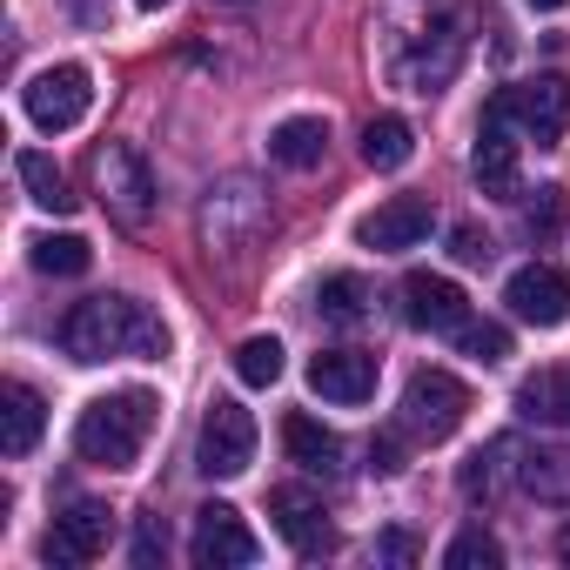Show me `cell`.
I'll use <instances>...</instances> for the list:
<instances>
[{"mask_svg": "<svg viewBox=\"0 0 570 570\" xmlns=\"http://www.w3.org/2000/svg\"><path fill=\"white\" fill-rule=\"evenodd\" d=\"M61 350L75 363H115V356L155 363V356H168V323L148 303H135V296H88V303L68 309Z\"/></svg>", "mask_w": 570, "mask_h": 570, "instance_id": "cell-1", "label": "cell"}, {"mask_svg": "<svg viewBox=\"0 0 570 570\" xmlns=\"http://www.w3.org/2000/svg\"><path fill=\"white\" fill-rule=\"evenodd\" d=\"M155 390H115V396H95L81 416H75V456L95 463V470H135V456L148 450V430H155Z\"/></svg>", "mask_w": 570, "mask_h": 570, "instance_id": "cell-2", "label": "cell"}, {"mask_svg": "<svg viewBox=\"0 0 570 570\" xmlns=\"http://www.w3.org/2000/svg\"><path fill=\"white\" fill-rule=\"evenodd\" d=\"M95 195H101V215L115 222V228H128V235H141L148 222H155V168L128 148V141H108L101 155H95Z\"/></svg>", "mask_w": 570, "mask_h": 570, "instance_id": "cell-3", "label": "cell"}, {"mask_svg": "<svg viewBox=\"0 0 570 570\" xmlns=\"http://www.w3.org/2000/svg\"><path fill=\"white\" fill-rule=\"evenodd\" d=\"M470 416V390L450 376V370H416L403 383V410H396V430L410 443H443L456 436V423Z\"/></svg>", "mask_w": 570, "mask_h": 570, "instance_id": "cell-4", "label": "cell"}, {"mask_svg": "<svg viewBox=\"0 0 570 570\" xmlns=\"http://www.w3.org/2000/svg\"><path fill=\"white\" fill-rule=\"evenodd\" d=\"M21 108H28V121H35L41 135H68V128H81V115L95 108V75H88L81 61H55V68H41V75L21 88Z\"/></svg>", "mask_w": 570, "mask_h": 570, "instance_id": "cell-5", "label": "cell"}, {"mask_svg": "<svg viewBox=\"0 0 570 570\" xmlns=\"http://www.w3.org/2000/svg\"><path fill=\"white\" fill-rule=\"evenodd\" d=\"M255 463V416L235 403V396H215L208 416H202V436H195V470L202 476H242Z\"/></svg>", "mask_w": 570, "mask_h": 570, "instance_id": "cell-6", "label": "cell"}, {"mask_svg": "<svg viewBox=\"0 0 570 570\" xmlns=\"http://www.w3.org/2000/svg\"><path fill=\"white\" fill-rule=\"evenodd\" d=\"M483 121H517L530 141H557L570 128V81L563 75H537V81H517L490 101Z\"/></svg>", "mask_w": 570, "mask_h": 570, "instance_id": "cell-7", "label": "cell"}, {"mask_svg": "<svg viewBox=\"0 0 570 570\" xmlns=\"http://www.w3.org/2000/svg\"><path fill=\"white\" fill-rule=\"evenodd\" d=\"M268 228V202L255 195V181H222V188H208V202H202V242L208 248H248L255 235Z\"/></svg>", "mask_w": 570, "mask_h": 570, "instance_id": "cell-8", "label": "cell"}, {"mask_svg": "<svg viewBox=\"0 0 570 570\" xmlns=\"http://www.w3.org/2000/svg\"><path fill=\"white\" fill-rule=\"evenodd\" d=\"M188 557H195V570H248V563L262 557V543H255V530L242 523L235 503H202V510H195V543H188Z\"/></svg>", "mask_w": 570, "mask_h": 570, "instance_id": "cell-9", "label": "cell"}, {"mask_svg": "<svg viewBox=\"0 0 570 570\" xmlns=\"http://www.w3.org/2000/svg\"><path fill=\"white\" fill-rule=\"evenodd\" d=\"M108 537H115V510H108V503H75V510L55 517V530L41 537V563H48V570H81V563H95V557L108 550Z\"/></svg>", "mask_w": 570, "mask_h": 570, "instance_id": "cell-10", "label": "cell"}, {"mask_svg": "<svg viewBox=\"0 0 570 570\" xmlns=\"http://www.w3.org/2000/svg\"><path fill=\"white\" fill-rule=\"evenodd\" d=\"M430 228H436V208H430L423 195H390V202H376V208L356 222V242L376 248V255H403V248H423Z\"/></svg>", "mask_w": 570, "mask_h": 570, "instance_id": "cell-11", "label": "cell"}, {"mask_svg": "<svg viewBox=\"0 0 570 570\" xmlns=\"http://www.w3.org/2000/svg\"><path fill=\"white\" fill-rule=\"evenodd\" d=\"M403 323H410V330H430V336H456V330L470 323V296L456 289L450 275L410 268V275H403Z\"/></svg>", "mask_w": 570, "mask_h": 570, "instance_id": "cell-12", "label": "cell"}, {"mask_svg": "<svg viewBox=\"0 0 570 570\" xmlns=\"http://www.w3.org/2000/svg\"><path fill=\"white\" fill-rule=\"evenodd\" d=\"M268 517H275L282 543H289L296 557H323V550H336L330 510H323V497H316V490H303V483H282V490H268Z\"/></svg>", "mask_w": 570, "mask_h": 570, "instance_id": "cell-13", "label": "cell"}, {"mask_svg": "<svg viewBox=\"0 0 570 570\" xmlns=\"http://www.w3.org/2000/svg\"><path fill=\"white\" fill-rule=\"evenodd\" d=\"M503 303H510V316H517V323L557 330V323L570 316V275H563V268H550V262H530V268H517V275L503 282Z\"/></svg>", "mask_w": 570, "mask_h": 570, "instance_id": "cell-14", "label": "cell"}, {"mask_svg": "<svg viewBox=\"0 0 570 570\" xmlns=\"http://www.w3.org/2000/svg\"><path fill=\"white\" fill-rule=\"evenodd\" d=\"M303 376L323 403H370L376 396V356L370 350H316Z\"/></svg>", "mask_w": 570, "mask_h": 570, "instance_id": "cell-15", "label": "cell"}, {"mask_svg": "<svg viewBox=\"0 0 570 570\" xmlns=\"http://www.w3.org/2000/svg\"><path fill=\"white\" fill-rule=\"evenodd\" d=\"M456 68H463V35L443 21V28H430V41H416L410 55H403V88H416V95H436V88H450L456 81Z\"/></svg>", "mask_w": 570, "mask_h": 570, "instance_id": "cell-16", "label": "cell"}, {"mask_svg": "<svg viewBox=\"0 0 570 570\" xmlns=\"http://www.w3.org/2000/svg\"><path fill=\"white\" fill-rule=\"evenodd\" d=\"M463 497L470 503H497L503 490H523V443L517 436H497L490 450H476L470 463H463Z\"/></svg>", "mask_w": 570, "mask_h": 570, "instance_id": "cell-17", "label": "cell"}, {"mask_svg": "<svg viewBox=\"0 0 570 570\" xmlns=\"http://www.w3.org/2000/svg\"><path fill=\"white\" fill-rule=\"evenodd\" d=\"M323 155H330V121H323V115H289V121H275L268 161L309 175V168H323Z\"/></svg>", "mask_w": 570, "mask_h": 570, "instance_id": "cell-18", "label": "cell"}, {"mask_svg": "<svg viewBox=\"0 0 570 570\" xmlns=\"http://www.w3.org/2000/svg\"><path fill=\"white\" fill-rule=\"evenodd\" d=\"M48 430V403L35 383H8V396H0V450L8 456H28Z\"/></svg>", "mask_w": 570, "mask_h": 570, "instance_id": "cell-19", "label": "cell"}, {"mask_svg": "<svg viewBox=\"0 0 570 570\" xmlns=\"http://www.w3.org/2000/svg\"><path fill=\"white\" fill-rule=\"evenodd\" d=\"M517 416H523V423H550V430H570V363L523 376V383H517Z\"/></svg>", "mask_w": 570, "mask_h": 570, "instance_id": "cell-20", "label": "cell"}, {"mask_svg": "<svg viewBox=\"0 0 570 570\" xmlns=\"http://www.w3.org/2000/svg\"><path fill=\"white\" fill-rule=\"evenodd\" d=\"M282 450H289V463H303L309 476H336L343 470V436L323 430L316 416H289V423H282Z\"/></svg>", "mask_w": 570, "mask_h": 570, "instance_id": "cell-21", "label": "cell"}, {"mask_svg": "<svg viewBox=\"0 0 570 570\" xmlns=\"http://www.w3.org/2000/svg\"><path fill=\"white\" fill-rule=\"evenodd\" d=\"M470 168H476L483 195H517V141H510V121H483Z\"/></svg>", "mask_w": 570, "mask_h": 570, "instance_id": "cell-22", "label": "cell"}, {"mask_svg": "<svg viewBox=\"0 0 570 570\" xmlns=\"http://www.w3.org/2000/svg\"><path fill=\"white\" fill-rule=\"evenodd\" d=\"M14 175H21V188H28V202H35V208H48V215H68V208H75V195H68V175L55 168V155H41V148H21V155H14Z\"/></svg>", "mask_w": 570, "mask_h": 570, "instance_id": "cell-23", "label": "cell"}, {"mask_svg": "<svg viewBox=\"0 0 570 570\" xmlns=\"http://www.w3.org/2000/svg\"><path fill=\"white\" fill-rule=\"evenodd\" d=\"M370 282L363 275H323V289H316V309H323V323H336V330H356V323H370Z\"/></svg>", "mask_w": 570, "mask_h": 570, "instance_id": "cell-24", "label": "cell"}, {"mask_svg": "<svg viewBox=\"0 0 570 570\" xmlns=\"http://www.w3.org/2000/svg\"><path fill=\"white\" fill-rule=\"evenodd\" d=\"M416 155V128L403 121V115H376L370 128H363V161L370 168H403Z\"/></svg>", "mask_w": 570, "mask_h": 570, "instance_id": "cell-25", "label": "cell"}, {"mask_svg": "<svg viewBox=\"0 0 570 570\" xmlns=\"http://www.w3.org/2000/svg\"><path fill=\"white\" fill-rule=\"evenodd\" d=\"M523 490L543 503H570V450H523Z\"/></svg>", "mask_w": 570, "mask_h": 570, "instance_id": "cell-26", "label": "cell"}, {"mask_svg": "<svg viewBox=\"0 0 570 570\" xmlns=\"http://www.w3.org/2000/svg\"><path fill=\"white\" fill-rule=\"evenodd\" d=\"M28 255H35V268H41V275H88V262H95L88 235H35V242H28Z\"/></svg>", "mask_w": 570, "mask_h": 570, "instance_id": "cell-27", "label": "cell"}, {"mask_svg": "<svg viewBox=\"0 0 570 570\" xmlns=\"http://www.w3.org/2000/svg\"><path fill=\"white\" fill-rule=\"evenodd\" d=\"M235 376H242L248 390L282 383V343H275V336H248V343L235 350Z\"/></svg>", "mask_w": 570, "mask_h": 570, "instance_id": "cell-28", "label": "cell"}, {"mask_svg": "<svg viewBox=\"0 0 570 570\" xmlns=\"http://www.w3.org/2000/svg\"><path fill=\"white\" fill-rule=\"evenodd\" d=\"M443 563H450V570H497V563H503V543H497L483 523H470V530L443 550Z\"/></svg>", "mask_w": 570, "mask_h": 570, "instance_id": "cell-29", "label": "cell"}, {"mask_svg": "<svg viewBox=\"0 0 570 570\" xmlns=\"http://www.w3.org/2000/svg\"><path fill=\"white\" fill-rule=\"evenodd\" d=\"M456 343H463V356H476V363H503V356H510V330H503V323H463Z\"/></svg>", "mask_w": 570, "mask_h": 570, "instance_id": "cell-30", "label": "cell"}, {"mask_svg": "<svg viewBox=\"0 0 570 570\" xmlns=\"http://www.w3.org/2000/svg\"><path fill=\"white\" fill-rule=\"evenodd\" d=\"M135 570H155V563H168V530H161V517H141L135 523Z\"/></svg>", "mask_w": 570, "mask_h": 570, "instance_id": "cell-31", "label": "cell"}, {"mask_svg": "<svg viewBox=\"0 0 570 570\" xmlns=\"http://www.w3.org/2000/svg\"><path fill=\"white\" fill-rule=\"evenodd\" d=\"M450 255H456V262H470V268H483L497 248H490V235H483L476 222H456V228H450Z\"/></svg>", "mask_w": 570, "mask_h": 570, "instance_id": "cell-32", "label": "cell"}, {"mask_svg": "<svg viewBox=\"0 0 570 570\" xmlns=\"http://www.w3.org/2000/svg\"><path fill=\"white\" fill-rule=\"evenodd\" d=\"M370 470H376V476H396V470H403V436H376V443H370Z\"/></svg>", "mask_w": 570, "mask_h": 570, "instance_id": "cell-33", "label": "cell"}, {"mask_svg": "<svg viewBox=\"0 0 570 570\" xmlns=\"http://www.w3.org/2000/svg\"><path fill=\"white\" fill-rule=\"evenodd\" d=\"M376 557L410 563V557H416V537H410V530H383V537H376Z\"/></svg>", "mask_w": 570, "mask_h": 570, "instance_id": "cell-34", "label": "cell"}, {"mask_svg": "<svg viewBox=\"0 0 570 570\" xmlns=\"http://www.w3.org/2000/svg\"><path fill=\"white\" fill-rule=\"evenodd\" d=\"M68 14H75V21H81V28H95V35H101V28H108V14H115V8H108V0H68Z\"/></svg>", "mask_w": 570, "mask_h": 570, "instance_id": "cell-35", "label": "cell"}, {"mask_svg": "<svg viewBox=\"0 0 570 570\" xmlns=\"http://www.w3.org/2000/svg\"><path fill=\"white\" fill-rule=\"evenodd\" d=\"M557 215H563V202H557V188H543V202L530 208V228H543V235H550V228H557Z\"/></svg>", "mask_w": 570, "mask_h": 570, "instance_id": "cell-36", "label": "cell"}, {"mask_svg": "<svg viewBox=\"0 0 570 570\" xmlns=\"http://www.w3.org/2000/svg\"><path fill=\"white\" fill-rule=\"evenodd\" d=\"M557 557H563V563H570V523H563V530H557Z\"/></svg>", "mask_w": 570, "mask_h": 570, "instance_id": "cell-37", "label": "cell"}, {"mask_svg": "<svg viewBox=\"0 0 570 570\" xmlns=\"http://www.w3.org/2000/svg\"><path fill=\"white\" fill-rule=\"evenodd\" d=\"M530 8H537V14H557V8H563V0H530Z\"/></svg>", "mask_w": 570, "mask_h": 570, "instance_id": "cell-38", "label": "cell"}, {"mask_svg": "<svg viewBox=\"0 0 570 570\" xmlns=\"http://www.w3.org/2000/svg\"><path fill=\"white\" fill-rule=\"evenodd\" d=\"M135 8H148V14H155V8H168V0H135Z\"/></svg>", "mask_w": 570, "mask_h": 570, "instance_id": "cell-39", "label": "cell"}]
</instances>
